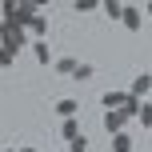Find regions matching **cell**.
<instances>
[{
  "label": "cell",
  "instance_id": "cell-1",
  "mask_svg": "<svg viewBox=\"0 0 152 152\" xmlns=\"http://www.w3.org/2000/svg\"><path fill=\"white\" fill-rule=\"evenodd\" d=\"M36 16H40V4H32V0H20L12 16H4V24H20V28H28Z\"/></svg>",
  "mask_w": 152,
  "mask_h": 152
},
{
  "label": "cell",
  "instance_id": "cell-2",
  "mask_svg": "<svg viewBox=\"0 0 152 152\" xmlns=\"http://www.w3.org/2000/svg\"><path fill=\"white\" fill-rule=\"evenodd\" d=\"M24 40H28V32H24L20 24H4V48H8V52H20Z\"/></svg>",
  "mask_w": 152,
  "mask_h": 152
},
{
  "label": "cell",
  "instance_id": "cell-3",
  "mask_svg": "<svg viewBox=\"0 0 152 152\" xmlns=\"http://www.w3.org/2000/svg\"><path fill=\"white\" fill-rule=\"evenodd\" d=\"M132 100V92H104L100 96V104L108 108V112H124V104Z\"/></svg>",
  "mask_w": 152,
  "mask_h": 152
},
{
  "label": "cell",
  "instance_id": "cell-4",
  "mask_svg": "<svg viewBox=\"0 0 152 152\" xmlns=\"http://www.w3.org/2000/svg\"><path fill=\"white\" fill-rule=\"evenodd\" d=\"M128 92H132L136 100H144V92H152V72H140V76H132Z\"/></svg>",
  "mask_w": 152,
  "mask_h": 152
},
{
  "label": "cell",
  "instance_id": "cell-5",
  "mask_svg": "<svg viewBox=\"0 0 152 152\" xmlns=\"http://www.w3.org/2000/svg\"><path fill=\"white\" fill-rule=\"evenodd\" d=\"M124 28H128V32H140V24H144V16H140V8L136 4H124Z\"/></svg>",
  "mask_w": 152,
  "mask_h": 152
},
{
  "label": "cell",
  "instance_id": "cell-6",
  "mask_svg": "<svg viewBox=\"0 0 152 152\" xmlns=\"http://www.w3.org/2000/svg\"><path fill=\"white\" fill-rule=\"evenodd\" d=\"M76 112H80V104H76L72 96H64V100H56V116H60V120H76Z\"/></svg>",
  "mask_w": 152,
  "mask_h": 152
},
{
  "label": "cell",
  "instance_id": "cell-7",
  "mask_svg": "<svg viewBox=\"0 0 152 152\" xmlns=\"http://www.w3.org/2000/svg\"><path fill=\"white\" fill-rule=\"evenodd\" d=\"M124 120H128L124 112H104V132H112V136H120V132H124Z\"/></svg>",
  "mask_w": 152,
  "mask_h": 152
},
{
  "label": "cell",
  "instance_id": "cell-8",
  "mask_svg": "<svg viewBox=\"0 0 152 152\" xmlns=\"http://www.w3.org/2000/svg\"><path fill=\"white\" fill-rule=\"evenodd\" d=\"M76 68H80V60H72V56H60L56 60V72L60 76H76Z\"/></svg>",
  "mask_w": 152,
  "mask_h": 152
},
{
  "label": "cell",
  "instance_id": "cell-9",
  "mask_svg": "<svg viewBox=\"0 0 152 152\" xmlns=\"http://www.w3.org/2000/svg\"><path fill=\"white\" fill-rule=\"evenodd\" d=\"M100 8L108 12V20H124V4H120V0H104Z\"/></svg>",
  "mask_w": 152,
  "mask_h": 152
},
{
  "label": "cell",
  "instance_id": "cell-10",
  "mask_svg": "<svg viewBox=\"0 0 152 152\" xmlns=\"http://www.w3.org/2000/svg\"><path fill=\"white\" fill-rule=\"evenodd\" d=\"M32 52H36V60H40V64H56V60H52V48H48L44 40H36V44H32Z\"/></svg>",
  "mask_w": 152,
  "mask_h": 152
},
{
  "label": "cell",
  "instance_id": "cell-11",
  "mask_svg": "<svg viewBox=\"0 0 152 152\" xmlns=\"http://www.w3.org/2000/svg\"><path fill=\"white\" fill-rule=\"evenodd\" d=\"M28 32H32V36H40V40H44V36H48V16H44V12H40V16H36V20H32V24H28Z\"/></svg>",
  "mask_w": 152,
  "mask_h": 152
},
{
  "label": "cell",
  "instance_id": "cell-12",
  "mask_svg": "<svg viewBox=\"0 0 152 152\" xmlns=\"http://www.w3.org/2000/svg\"><path fill=\"white\" fill-rule=\"evenodd\" d=\"M136 144H132V136L128 132H120V136H112V152H132Z\"/></svg>",
  "mask_w": 152,
  "mask_h": 152
},
{
  "label": "cell",
  "instance_id": "cell-13",
  "mask_svg": "<svg viewBox=\"0 0 152 152\" xmlns=\"http://www.w3.org/2000/svg\"><path fill=\"white\" fill-rule=\"evenodd\" d=\"M60 136H64V144H68V140H76V136H80V124H76V120H64Z\"/></svg>",
  "mask_w": 152,
  "mask_h": 152
},
{
  "label": "cell",
  "instance_id": "cell-14",
  "mask_svg": "<svg viewBox=\"0 0 152 152\" xmlns=\"http://www.w3.org/2000/svg\"><path fill=\"white\" fill-rule=\"evenodd\" d=\"M140 108H144V100H136V96H132L128 104H124V116H140Z\"/></svg>",
  "mask_w": 152,
  "mask_h": 152
},
{
  "label": "cell",
  "instance_id": "cell-15",
  "mask_svg": "<svg viewBox=\"0 0 152 152\" xmlns=\"http://www.w3.org/2000/svg\"><path fill=\"white\" fill-rule=\"evenodd\" d=\"M92 72H96V68H92L88 60H80V68H76V80H92Z\"/></svg>",
  "mask_w": 152,
  "mask_h": 152
},
{
  "label": "cell",
  "instance_id": "cell-16",
  "mask_svg": "<svg viewBox=\"0 0 152 152\" xmlns=\"http://www.w3.org/2000/svg\"><path fill=\"white\" fill-rule=\"evenodd\" d=\"M68 148H72V152H88V136H84V132H80V136H76V140H68Z\"/></svg>",
  "mask_w": 152,
  "mask_h": 152
},
{
  "label": "cell",
  "instance_id": "cell-17",
  "mask_svg": "<svg viewBox=\"0 0 152 152\" xmlns=\"http://www.w3.org/2000/svg\"><path fill=\"white\" fill-rule=\"evenodd\" d=\"M136 120L144 124V128H152V104H148V100H144V108H140V116H136Z\"/></svg>",
  "mask_w": 152,
  "mask_h": 152
},
{
  "label": "cell",
  "instance_id": "cell-18",
  "mask_svg": "<svg viewBox=\"0 0 152 152\" xmlns=\"http://www.w3.org/2000/svg\"><path fill=\"white\" fill-rule=\"evenodd\" d=\"M72 8H76V12H96V8H100V4H96V0H76V4H72Z\"/></svg>",
  "mask_w": 152,
  "mask_h": 152
},
{
  "label": "cell",
  "instance_id": "cell-19",
  "mask_svg": "<svg viewBox=\"0 0 152 152\" xmlns=\"http://www.w3.org/2000/svg\"><path fill=\"white\" fill-rule=\"evenodd\" d=\"M12 60H16V52H8V48H0V68H12Z\"/></svg>",
  "mask_w": 152,
  "mask_h": 152
},
{
  "label": "cell",
  "instance_id": "cell-20",
  "mask_svg": "<svg viewBox=\"0 0 152 152\" xmlns=\"http://www.w3.org/2000/svg\"><path fill=\"white\" fill-rule=\"evenodd\" d=\"M144 12H148V20H152V0H148V4H144Z\"/></svg>",
  "mask_w": 152,
  "mask_h": 152
},
{
  "label": "cell",
  "instance_id": "cell-21",
  "mask_svg": "<svg viewBox=\"0 0 152 152\" xmlns=\"http://www.w3.org/2000/svg\"><path fill=\"white\" fill-rule=\"evenodd\" d=\"M8 152H36V148H8Z\"/></svg>",
  "mask_w": 152,
  "mask_h": 152
},
{
  "label": "cell",
  "instance_id": "cell-22",
  "mask_svg": "<svg viewBox=\"0 0 152 152\" xmlns=\"http://www.w3.org/2000/svg\"><path fill=\"white\" fill-rule=\"evenodd\" d=\"M64 152H72V148H64Z\"/></svg>",
  "mask_w": 152,
  "mask_h": 152
}]
</instances>
